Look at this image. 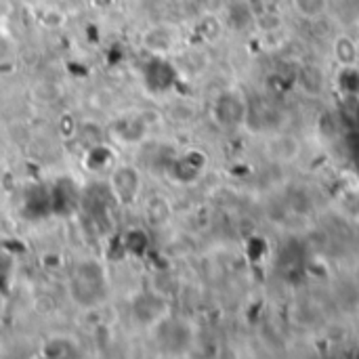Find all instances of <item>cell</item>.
<instances>
[{"instance_id": "3957f363", "label": "cell", "mask_w": 359, "mask_h": 359, "mask_svg": "<svg viewBox=\"0 0 359 359\" xmlns=\"http://www.w3.org/2000/svg\"><path fill=\"white\" fill-rule=\"evenodd\" d=\"M42 355L44 358H74L78 355V345L69 339L55 337L42 347Z\"/></svg>"}, {"instance_id": "7a4b0ae2", "label": "cell", "mask_w": 359, "mask_h": 359, "mask_svg": "<svg viewBox=\"0 0 359 359\" xmlns=\"http://www.w3.org/2000/svg\"><path fill=\"white\" fill-rule=\"evenodd\" d=\"M111 187L116 198H120V202H130L135 200V196L139 194V175L135 168L122 166L114 172L111 177Z\"/></svg>"}, {"instance_id": "6da1fadb", "label": "cell", "mask_w": 359, "mask_h": 359, "mask_svg": "<svg viewBox=\"0 0 359 359\" xmlns=\"http://www.w3.org/2000/svg\"><path fill=\"white\" fill-rule=\"evenodd\" d=\"M69 292H72V299L80 307L99 305L105 294V278H103L101 267L93 261L78 265L69 282Z\"/></svg>"}, {"instance_id": "277c9868", "label": "cell", "mask_w": 359, "mask_h": 359, "mask_svg": "<svg viewBox=\"0 0 359 359\" xmlns=\"http://www.w3.org/2000/svg\"><path fill=\"white\" fill-rule=\"evenodd\" d=\"M172 80V69L168 67V63L162 61H154L147 67V84L156 90H162L166 86H170Z\"/></svg>"}]
</instances>
